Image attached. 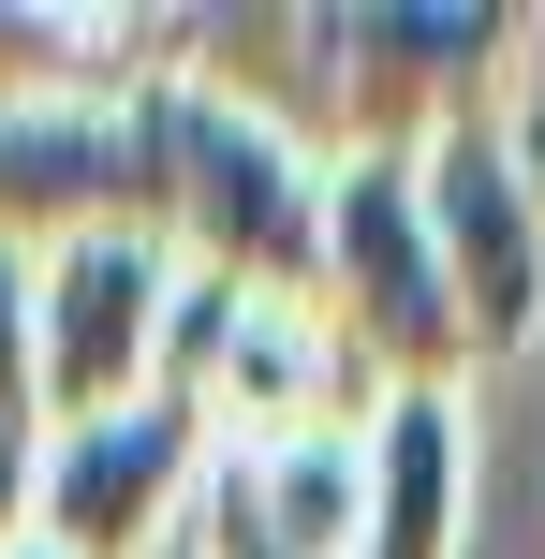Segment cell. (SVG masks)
I'll use <instances>...</instances> for the list:
<instances>
[{"mask_svg":"<svg viewBox=\"0 0 545 559\" xmlns=\"http://www.w3.org/2000/svg\"><path fill=\"white\" fill-rule=\"evenodd\" d=\"M133 163H147V251L222 295L310 309L324 265V147H295L281 118H251L236 88H206L192 59L133 88Z\"/></svg>","mask_w":545,"mask_h":559,"instance_id":"1","label":"cell"},{"mask_svg":"<svg viewBox=\"0 0 545 559\" xmlns=\"http://www.w3.org/2000/svg\"><path fill=\"white\" fill-rule=\"evenodd\" d=\"M281 45H295L281 133L310 147L324 118V163H340V147H428L458 118H501L531 15L517 0H310V15H281Z\"/></svg>","mask_w":545,"mask_h":559,"instance_id":"2","label":"cell"},{"mask_svg":"<svg viewBox=\"0 0 545 559\" xmlns=\"http://www.w3.org/2000/svg\"><path fill=\"white\" fill-rule=\"evenodd\" d=\"M324 338L354 354L369 397H458V309H442V251H428V177L413 147H340L324 163V265H310Z\"/></svg>","mask_w":545,"mask_h":559,"instance_id":"3","label":"cell"},{"mask_svg":"<svg viewBox=\"0 0 545 559\" xmlns=\"http://www.w3.org/2000/svg\"><path fill=\"white\" fill-rule=\"evenodd\" d=\"M163 397L206 413V442H295V427H369V383L324 338V309L281 295H222V280H177L163 309Z\"/></svg>","mask_w":545,"mask_h":559,"instance_id":"4","label":"cell"},{"mask_svg":"<svg viewBox=\"0 0 545 559\" xmlns=\"http://www.w3.org/2000/svg\"><path fill=\"white\" fill-rule=\"evenodd\" d=\"M206 413L177 397H133V413H88V427H45V472H29V545L59 559H163L206 501Z\"/></svg>","mask_w":545,"mask_h":559,"instance_id":"5","label":"cell"},{"mask_svg":"<svg viewBox=\"0 0 545 559\" xmlns=\"http://www.w3.org/2000/svg\"><path fill=\"white\" fill-rule=\"evenodd\" d=\"M163 309H177V265L147 236H74V251L29 265V397H45V427L163 397Z\"/></svg>","mask_w":545,"mask_h":559,"instance_id":"6","label":"cell"},{"mask_svg":"<svg viewBox=\"0 0 545 559\" xmlns=\"http://www.w3.org/2000/svg\"><path fill=\"white\" fill-rule=\"evenodd\" d=\"M413 177H428V251H442V309H458V354L501 368L545 338V222L517 192V163H501V118H458V133L413 147Z\"/></svg>","mask_w":545,"mask_h":559,"instance_id":"7","label":"cell"},{"mask_svg":"<svg viewBox=\"0 0 545 559\" xmlns=\"http://www.w3.org/2000/svg\"><path fill=\"white\" fill-rule=\"evenodd\" d=\"M74 236H147L133 104H29V118H0V251L45 265Z\"/></svg>","mask_w":545,"mask_h":559,"instance_id":"8","label":"cell"},{"mask_svg":"<svg viewBox=\"0 0 545 559\" xmlns=\"http://www.w3.org/2000/svg\"><path fill=\"white\" fill-rule=\"evenodd\" d=\"M192 15H88V0H0V118L29 104H133Z\"/></svg>","mask_w":545,"mask_h":559,"instance_id":"9","label":"cell"},{"mask_svg":"<svg viewBox=\"0 0 545 559\" xmlns=\"http://www.w3.org/2000/svg\"><path fill=\"white\" fill-rule=\"evenodd\" d=\"M458 501H472L458 397H369V515H354V559H458Z\"/></svg>","mask_w":545,"mask_h":559,"instance_id":"10","label":"cell"},{"mask_svg":"<svg viewBox=\"0 0 545 559\" xmlns=\"http://www.w3.org/2000/svg\"><path fill=\"white\" fill-rule=\"evenodd\" d=\"M29 472H45V397H29V265L0 251V545L29 531Z\"/></svg>","mask_w":545,"mask_h":559,"instance_id":"11","label":"cell"},{"mask_svg":"<svg viewBox=\"0 0 545 559\" xmlns=\"http://www.w3.org/2000/svg\"><path fill=\"white\" fill-rule=\"evenodd\" d=\"M501 163H517V192H531V222H545V15H531V45H517V88H501Z\"/></svg>","mask_w":545,"mask_h":559,"instance_id":"12","label":"cell"},{"mask_svg":"<svg viewBox=\"0 0 545 559\" xmlns=\"http://www.w3.org/2000/svg\"><path fill=\"white\" fill-rule=\"evenodd\" d=\"M177 559H295V545H265L251 515H236L222 486H206V501H192V531H177Z\"/></svg>","mask_w":545,"mask_h":559,"instance_id":"13","label":"cell"},{"mask_svg":"<svg viewBox=\"0 0 545 559\" xmlns=\"http://www.w3.org/2000/svg\"><path fill=\"white\" fill-rule=\"evenodd\" d=\"M0 559H59V545H29V531H15V545H0Z\"/></svg>","mask_w":545,"mask_h":559,"instance_id":"14","label":"cell"},{"mask_svg":"<svg viewBox=\"0 0 545 559\" xmlns=\"http://www.w3.org/2000/svg\"><path fill=\"white\" fill-rule=\"evenodd\" d=\"M163 559H177V545H163Z\"/></svg>","mask_w":545,"mask_h":559,"instance_id":"15","label":"cell"}]
</instances>
